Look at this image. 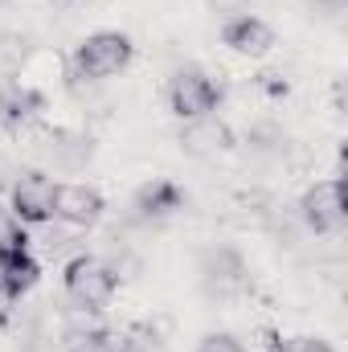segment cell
Segmentation results:
<instances>
[{
  "label": "cell",
  "instance_id": "e0dca14e",
  "mask_svg": "<svg viewBox=\"0 0 348 352\" xmlns=\"http://www.w3.org/2000/svg\"><path fill=\"white\" fill-rule=\"evenodd\" d=\"M270 352H336L320 336H291V340H270Z\"/></svg>",
  "mask_w": 348,
  "mask_h": 352
},
{
  "label": "cell",
  "instance_id": "5bb4252c",
  "mask_svg": "<svg viewBox=\"0 0 348 352\" xmlns=\"http://www.w3.org/2000/svg\"><path fill=\"white\" fill-rule=\"evenodd\" d=\"M70 352H111V332L107 328H78L66 336Z\"/></svg>",
  "mask_w": 348,
  "mask_h": 352
},
{
  "label": "cell",
  "instance_id": "5b68a950",
  "mask_svg": "<svg viewBox=\"0 0 348 352\" xmlns=\"http://www.w3.org/2000/svg\"><path fill=\"white\" fill-rule=\"evenodd\" d=\"M54 192H58V184L45 173H25L12 184V213H17V221H21V226H25V221H29V226L50 221V217H54Z\"/></svg>",
  "mask_w": 348,
  "mask_h": 352
},
{
  "label": "cell",
  "instance_id": "ffe728a7",
  "mask_svg": "<svg viewBox=\"0 0 348 352\" xmlns=\"http://www.w3.org/2000/svg\"><path fill=\"white\" fill-rule=\"evenodd\" d=\"M320 4H324L328 12H340V8H345V0H320Z\"/></svg>",
  "mask_w": 348,
  "mask_h": 352
},
{
  "label": "cell",
  "instance_id": "ac0fdd59",
  "mask_svg": "<svg viewBox=\"0 0 348 352\" xmlns=\"http://www.w3.org/2000/svg\"><path fill=\"white\" fill-rule=\"evenodd\" d=\"M197 352H246L242 349V340L238 336H230V332H213V336H205Z\"/></svg>",
  "mask_w": 348,
  "mask_h": 352
},
{
  "label": "cell",
  "instance_id": "2e32d148",
  "mask_svg": "<svg viewBox=\"0 0 348 352\" xmlns=\"http://www.w3.org/2000/svg\"><path fill=\"white\" fill-rule=\"evenodd\" d=\"M25 242L29 238H25V230L17 221V213L0 205V250H25Z\"/></svg>",
  "mask_w": 348,
  "mask_h": 352
},
{
  "label": "cell",
  "instance_id": "6da1fadb",
  "mask_svg": "<svg viewBox=\"0 0 348 352\" xmlns=\"http://www.w3.org/2000/svg\"><path fill=\"white\" fill-rule=\"evenodd\" d=\"M66 295H70V303L78 307V311H90V316H98L111 299H115V287H119V274L111 270V266L102 263V258H74V263L66 266Z\"/></svg>",
  "mask_w": 348,
  "mask_h": 352
},
{
  "label": "cell",
  "instance_id": "4fadbf2b",
  "mask_svg": "<svg viewBox=\"0 0 348 352\" xmlns=\"http://www.w3.org/2000/svg\"><path fill=\"white\" fill-rule=\"evenodd\" d=\"M37 111H41V94H37V90L17 87V90H8V94H0V119L12 123V127L25 123V119H33Z\"/></svg>",
  "mask_w": 348,
  "mask_h": 352
},
{
  "label": "cell",
  "instance_id": "44dd1931",
  "mask_svg": "<svg viewBox=\"0 0 348 352\" xmlns=\"http://www.w3.org/2000/svg\"><path fill=\"white\" fill-rule=\"evenodd\" d=\"M0 328H4V307H0Z\"/></svg>",
  "mask_w": 348,
  "mask_h": 352
},
{
  "label": "cell",
  "instance_id": "d6986e66",
  "mask_svg": "<svg viewBox=\"0 0 348 352\" xmlns=\"http://www.w3.org/2000/svg\"><path fill=\"white\" fill-rule=\"evenodd\" d=\"M209 4H213V8H221V12H226V8H238V4H246V0H209Z\"/></svg>",
  "mask_w": 348,
  "mask_h": 352
},
{
  "label": "cell",
  "instance_id": "8fae6325",
  "mask_svg": "<svg viewBox=\"0 0 348 352\" xmlns=\"http://www.w3.org/2000/svg\"><path fill=\"white\" fill-rule=\"evenodd\" d=\"M201 274H205V283H209L217 295H230V291H238V287L246 283L242 254H238V250H230V246L209 250V254L201 258Z\"/></svg>",
  "mask_w": 348,
  "mask_h": 352
},
{
  "label": "cell",
  "instance_id": "52a82bcc",
  "mask_svg": "<svg viewBox=\"0 0 348 352\" xmlns=\"http://www.w3.org/2000/svg\"><path fill=\"white\" fill-rule=\"evenodd\" d=\"M230 144H234V131H230L221 119H213V115L188 119V127L180 131V148H184L188 156H197V160H213V156H221Z\"/></svg>",
  "mask_w": 348,
  "mask_h": 352
},
{
  "label": "cell",
  "instance_id": "277c9868",
  "mask_svg": "<svg viewBox=\"0 0 348 352\" xmlns=\"http://www.w3.org/2000/svg\"><path fill=\"white\" fill-rule=\"evenodd\" d=\"M299 213L307 221V230L316 234H336L345 230L348 221V205H345V180H320L303 192L299 201Z\"/></svg>",
  "mask_w": 348,
  "mask_h": 352
},
{
  "label": "cell",
  "instance_id": "ba28073f",
  "mask_svg": "<svg viewBox=\"0 0 348 352\" xmlns=\"http://www.w3.org/2000/svg\"><path fill=\"white\" fill-rule=\"evenodd\" d=\"M41 278V266L29 250H0V295L4 299H25Z\"/></svg>",
  "mask_w": 348,
  "mask_h": 352
},
{
  "label": "cell",
  "instance_id": "7c38bea8",
  "mask_svg": "<svg viewBox=\"0 0 348 352\" xmlns=\"http://www.w3.org/2000/svg\"><path fill=\"white\" fill-rule=\"evenodd\" d=\"M45 156L54 160V168L78 173V168H87V164H90L94 144H90V135H83V131H54V135H50Z\"/></svg>",
  "mask_w": 348,
  "mask_h": 352
},
{
  "label": "cell",
  "instance_id": "9a60e30c",
  "mask_svg": "<svg viewBox=\"0 0 348 352\" xmlns=\"http://www.w3.org/2000/svg\"><path fill=\"white\" fill-rule=\"evenodd\" d=\"M111 352H152V332L148 328H123V332H111Z\"/></svg>",
  "mask_w": 348,
  "mask_h": 352
},
{
  "label": "cell",
  "instance_id": "3957f363",
  "mask_svg": "<svg viewBox=\"0 0 348 352\" xmlns=\"http://www.w3.org/2000/svg\"><path fill=\"white\" fill-rule=\"evenodd\" d=\"M217 102H221V82H213L201 66H180L168 78V107L180 119H201L217 111Z\"/></svg>",
  "mask_w": 348,
  "mask_h": 352
},
{
  "label": "cell",
  "instance_id": "9c48e42d",
  "mask_svg": "<svg viewBox=\"0 0 348 352\" xmlns=\"http://www.w3.org/2000/svg\"><path fill=\"white\" fill-rule=\"evenodd\" d=\"M221 41H226L234 54H242V58H262V54H270L274 33H270V25L259 21V16H234V21L221 29Z\"/></svg>",
  "mask_w": 348,
  "mask_h": 352
},
{
  "label": "cell",
  "instance_id": "30bf717a",
  "mask_svg": "<svg viewBox=\"0 0 348 352\" xmlns=\"http://www.w3.org/2000/svg\"><path fill=\"white\" fill-rule=\"evenodd\" d=\"M184 205V192L176 188L173 180H148L144 188H135L131 197V213L140 221H156V217H168Z\"/></svg>",
  "mask_w": 348,
  "mask_h": 352
},
{
  "label": "cell",
  "instance_id": "7a4b0ae2",
  "mask_svg": "<svg viewBox=\"0 0 348 352\" xmlns=\"http://www.w3.org/2000/svg\"><path fill=\"white\" fill-rule=\"evenodd\" d=\"M135 45L127 33H115V29H102V33H90L87 41L78 45L74 54V66L83 78H115L119 70H127Z\"/></svg>",
  "mask_w": 348,
  "mask_h": 352
},
{
  "label": "cell",
  "instance_id": "8992f818",
  "mask_svg": "<svg viewBox=\"0 0 348 352\" xmlns=\"http://www.w3.org/2000/svg\"><path fill=\"white\" fill-rule=\"evenodd\" d=\"M102 209V192L90 184H58L54 192V217H62L66 226H94Z\"/></svg>",
  "mask_w": 348,
  "mask_h": 352
}]
</instances>
